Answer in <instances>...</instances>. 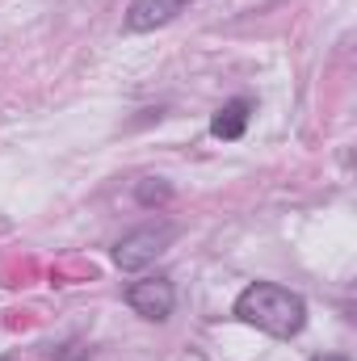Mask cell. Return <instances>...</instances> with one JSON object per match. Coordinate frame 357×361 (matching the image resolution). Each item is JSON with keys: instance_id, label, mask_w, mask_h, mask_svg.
<instances>
[{"instance_id": "obj_1", "label": "cell", "mask_w": 357, "mask_h": 361, "mask_svg": "<svg viewBox=\"0 0 357 361\" xmlns=\"http://www.w3.org/2000/svg\"><path fill=\"white\" fill-rule=\"evenodd\" d=\"M236 315L244 319V324H253V328H261L269 336H298L303 332V324H307V302L294 294V290H286V286H277V281H253L240 298H236Z\"/></svg>"}, {"instance_id": "obj_2", "label": "cell", "mask_w": 357, "mask_h": 361, "mask_svg": "<svg viewBox=\"0 0 357 361\" xmlns=\"http://www.w3.org/2000/svg\"><path fill=\"white\" fill-rule=\"evenodd\" d=\"M177 240V227L173 223H156V227H139V231H131V235H122L118 240V248H114V265L126 273H139L147 269L169 244Z\"/></svg>"}, {"instance_id": "obj_3", "label": "cell", "mask_w": 357, "mask_h": 361, "mask_svg": "<svg viewBox=\"0 0 357 361\" xmlns=\"http://www.w3.org/2000/svg\"><path fill=\"white\" fill-rule=\"evenodd\" d=\"M126 307H131L135 315L160 324V319L173 315V307H177V290H173L169 277H139V281L126 286Z\"/></svg>"}, {"instance_id": "obj_4", "label": "cell", "mask_w": 357, "mask_h": 361, "mask_svg": "<svg viewBox=\"0 0 357 361\" xmlns=\"http://www.w3.org/2000/svg\"><path fill=\"white\" fill-rule=\"evenodd\" d=\"M185 8H189V0H135L126 8V30H135V34L160 30V25L177 21Z\"/></svg>"}, {"instance_id": "obj_5", "label": "cell", "mask_w": 357, "mask_h": 361, "mask_svg": "<svg viewBox=\"0 0 357 361\" xmlns=\"http://www.w3.org/2000/svg\"><path fill=\"white\" fill-rule=\"evenodd\" d=\"M248 118H253V101H248V97H236V101H227V105L210 118V135L223 139V143H236V139L248 130Z\"/></svg>"}, {"instance_id": "obj_6", "label": "cell", "mask_w": 357, "mask_h": 361, "mask_svg": "<svg viewBox=\"0 0 357 361\" xmlns=\"http://www.w3.org/2000/svg\"><path fill=\"white\" fill-rule=\"evenodd\" d=\"M169 197H173V185L160 180V177H147V180L135 185V202H139V206H164Z\"/></svg>"}, {"instance_id": "obj_7", "label": "cell", "mask_w": 357, "mask_h": 361, "mask_svg": "<svg viewBox=\"0 0 357 361\" xmlns=\"http://www.w3.org/2000/svg\"><path fill=\"white\" fill-rule=\"evenodd\" d=\"M68 353H59V361H85L89 357V349H80V345H63Z\"/></svg>"}, {"instance_id": "obj_8", "label": "cell", "mask_w": 357, "mask_h": 361, "mask_svg": "<svg viewBox=\"0 0 357 361\" xmlns=\"http://www.w3.org/2000/svg\"><path fill=\"white\" fill-rule=\"evenodd\" d=\"M315 361H349V357H337V353H328V357H315Z\"/></svg>"}]
</instances>
